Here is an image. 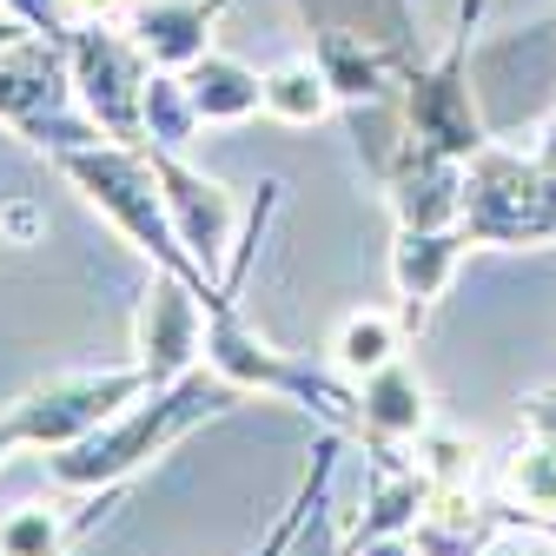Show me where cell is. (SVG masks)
I'll return each instance as SVG.
<instances>
[{
	"instance_id": "22",
	"label": "cell",
	"mask_w": 556,
	"mask_h": 556,
	"mask_svg": "<svg viewBox=\"0 0 556 556\" xmlns=\"http://www.w3.org/2000/svg\"><path fill=\"white\" fill-rule=\"evenodd\" d=\"M410 457L425 464L431 483H477V470H483V444L470 431H451V425H431L410 444Z\"/></svg>"
},
{
	"instance_id": "26",
	"label": "cell",
	"mask_w": 556,
	"mask_h": 556,
	"mask_svg": "<svg viewBox=\"0 0 556 556\" xmlns=\"http://www.w3.org/2000/svg\"><path fill=\"white\" fill-rule=\"evenodd\" d=\"M483 556H556V536L517 517V523H510V530H504V536H497L491 549H483Z\"/></svg>"
},
{
	"instance_id": "14",
	"label": "cell",
	"mask_w": 556,
	"mask_h": 556,
	"mask_svg": "<svg viewBox=\"0 0 556 556\" xmlns=\"http://www.w3.org/2000/svg\"><path fill=\"white\" fill-rule=\"evenodd\" d=\"M384 205H391V219L410 226V232L464 226V160H451L438 147H410L397 160V173L384 179Z\"/></svg>"
},
{
	"instance_id": "9",
	"label": "cell",
	"mask_w": 556,
	"mask_h": 556,
	"mask_svg": "<svg viewBox=\"0 0 556 556\" xmlns=\"http://www.w3.org/2000/svg\"><path fill=\"white\" fill-rule=\"evenodd\" d=\"M132 365L147 371V384H173L205 365V299L186 278H153V292L132 312Z\"/></svg>"
},
{
	"instance_id": "1",
	"label": "cell",
	"mask_w": 556,
	"mask_h": 556,
	"mask_svg": "<svg viewBox=\"0 0 556 556\" xmlns=\"http://www.w3.org/2000/svg\"><path fill=\"white\" fill-rule=\"evenodd\" d=\"M245 404L239 384H226L213 365H199L160 391H139L119 417H106V425L80 444L66 451H47V477L53 491L80 497V491H113V483H132L147 464H160L179 438H192L199 425H219V417H232Z\"/></svg>"
},
{
	"instance_id": "25",
	"label": "cell",
	"mask_w": 556,
	"mask_h": 556,
	"mask_svg": "<svg viewBox=\"0 0 556 556\" xmlns=\"http://www.w3.org/2000/svg\"><path fill=\"white\" fill-rule=\"evenodd\" d=\"M517 425H523V438L556 444V384H536V391L517 397Z\"/></svg>"
},
{
	"instance_id": "31",
	"label": "cell",
	"mask_w": 556,
	"mask_h": 556,
	"mask_svg": "<svg viewBox=\"0 0 556 556\" xmlns=\"http://www.w3.org/2000/svg\"><path fill=\"white\" fill-rule=\"evenodd\" d=\"M27 34H34V27H21V21H14V14H0V53H8V47H14V40H27Z\"/></svg>"
},
{
	"instance_id": "15",
	"label": "cell",
	"mask_w": 556,
	"mask_h": 556,
	"mask_svg": "<svg viewBox=\"0 0 556 556\" xmlns=\"http://www.w3.org/2000/svg\"><path fill=\"white\" fill-rule=\"evenodd\" d=\"M431 425H438V417H431V384L417 378V365L391 358L384 371L358 378V431H352L358 444H397V451H410Z\"/></svg>"
},
{
	"instance_id": "29",
	"label": "cell",
	"mask_w": 556,
	"mask_h": 556,
	"mask_svg": "<svg viewBox=\"0 0 556 556\" xmlns=\"http://www.w3.org/2000/svg\"><path fill=\"white\" fill-rule=\"evenodd\" d=\"M14 451H27V444H21V425H14V410L0 404V464H8Z\"/></svg>"
},
{
	"instance_id": "3",
	"label": "cell",
	"mask_w": 556,
	"mask_h": 556,
	"mask_svg": "<svg viewBox=\"0 0 556 556\" xmlns=\"http://www.w3.org/2000/svg\"><path fill=\"white\" fill-rule=\"evenodd\" d=\"M0 126L14 139H27L34 153H74V147H100L106 126L80 106L74 66H66V47L27 34L0 53Z\"/></svg>"
},
{
	"instance_id": "28",
	"label": "cell",
	"mask_w": 556,
	"mask_h": 556,
	"mask_svg": "<svg viewBox=\"0 0 556 556\" xmlns=\"http://www.w3.org/2000/svg\"><path fill=\"white\" fill-rule=\"evenodd\" d=\"M352 556H417V543L410 536H358Z\"/></svg>"
},
{
	"instance_id": "5",
	"label": "cell",
	"mask_w": 556,
	"mask_h": 556,
	"mask_svg": "<svg viewBox=\"0 0 556 556\" xmlns=\"http://www.w3.org/2000/svg\"><path fill=\"white\" fill-rule=\"evenodd\" d=\"M483 8H491V0H464L457 27H451V47L438 60H417L404 74V87H397L410 139H417V147L451 153V160H470V153L491 147V126H483L477 93H470V40L483 27Z\"/></svg>"
},
{
	"instance_id": "7",
	"label": "cell",
	"mask_w": 556,
	"mask_h": 556,
	"mask_svg": "<svg viewBox=\"0 0 556 556\" xmlns=\"http://www.w3.org/2000/svg\"><path fill=\"white\" fill-rule=\"evenodd\" d=\"M139 391H153L139 365H119V371H66V378H47V384L21 391L8 410H14L27 451H66V444L93 438L106 417H119Z\"/></svg>"
},
{
	"instance_id": "6",
	"label": "cell",
	"mask_w": 556,
	"mask_h": 556,
	"mask_svg": "<svg viewBox=\"0 0 556 556\" xmlns=\"http://www.w3.org/2000/svg\"><path fill=\"white\" fill-rule=\"evenodd\" d=\"M66 66H74V87L80 106L106 126V139L119 147H147V80H153V60L132 47L126 27L113 21H80L66 34Z\"/></svg>"
},
{
	"instance_id": "30",
	"label": "cell",
	"mask_w": 556,
	"mask_h": 556,
	"mask_svg": "<svg viewBox=\"0 0 556 556\" xmlns=\"http://www.w3.org/2000/svg\"><path fill=\"white\" fill-rule=\"evenodd\" d=\"M530 153H536L543 166H556V113L543 119V132H536V147H530Z\"/></svg>"
},
{
	"instance_id": "20",
	"label": "cell",
	"mask_w": 556,
	"mask_h": 556,
	"mask_svg": "<svg viewBox=\"0 0 556 556\" xmlns=\"http://www.w3.org/2000/svg\"><path fill=\"white\" fill-rule=\"evenodd\" d=\"M497 497L517 517H556V444L543 438H517L497 457Z\"/></svg>"
},
{
	"instance_id": "21",
	"label": "cell",
	"mask_w": 556,
	"mask_h": 556,
	"mask_svg": "<svg viewBox=\"0 0 556 556\" xmlns=\"http://www.w3.org/2000/svg\"><path fill=\"white\" fill-rule=\"evenodd\" d=\"M147 153H186L192 139H199V106L186 93V74H166V66H153V80H147Z\"/></svg>"
},
{
	"instance_id": "16",
	"label": "cell",
	"mask_w": 556,
	"mask_h": 556,
	"mask_svg": "<svg viewBox=\"0 0 556 556\" xmlns=\"http://www.w3.org/2000/svg\"><path fill=\"white\" fill-rule=\"evenodd\" d=\"M186 93H192L205 126H239V119L265 113V74L245 66V60H232V53H219V47L186 66Z\"/></svg>"
},
{
	"instance_id": "8",
	"label": "cell",
	"mask_w": 556,
	"mask_h": 556,
	"mask_svg": "<svg viewBox=\"0 0 556 556\" xmlns=\"http://www.w3.org/2000/svg\"><path fill=\"white\" fill-rule=\"evenodd\" d=\"M153 173H160V192H166V213H173V232L179 245L205 265L226 286V265H232V245L245 232V213H239V199L219 186V179H205L186 153H153Z\"/></svg>"
},
{
	"instance_id": "23",
	"label": "cell",
	"mask_w": 556,
	"mask_h": 556,
	"mask_svg": "<svg viewBox=\"0 0 556 556\" xmlns=\"http://www.w3.org/2000/svg\"><path fill=\"white\" fill-rule=\"evenodd\" d=\"M286 556H352V543H344V530H338V517H331V491L312 504V517L299 523V536H292Z\"/></svg>"
},
{
	"instance_id": "13",
	"label": "cell",
	"mask_w": 556,
	"mask_h": 556,
	"mask_svg": "<svg viewBox=\"0 0 556 556\" xmlns=\"http://www.w3.org/2000/svg\"><path fill=\"white\" fill-rule=\"evenodd\" d=\"M132 497V483L113 491H80V504H21L0 517V556H74L106 510H119Z\"/></svg>"
},
{
	"instance_id": "17",
	"label": "cell",
	"mask_w": 556,
	"mask_h": 556,
	"mask_svg": "<svg viewBox=\"0 0 556 556\" xmlns=\"http://www.w3.org/2000/svg\"><path fill=\"white\" fill-rule=\"evenodd\" d=\"M305 34H358L417 60V14L410 0H299Z\"/></svg>"
},
{
	"instance_id": "24",
	"label": "cell",
	"mask_w": 556,
	"mask_h": 556,
	"mask_svg": "<svg viewBox=\"0 0 556 556\" xmlns=\"http://www.w3.org/2000/svg\"><path fill=\"white\" fill-rule=\"evenodd\" d=\"M21 27H34L40 40H53V47H66V34H74V14H66V0H0Z\"/></svg>"
},
{
	"instance_id": "10",
	"label": "cell",
	"mask_w": 556,
	"mask_h": 556,
	"mask_svg": "<svg viewBox=\"0 0 556 556\" xmlns=\"http://www.w3.org/2000/svg\"><path fill=\"white\" fill-rule=\"evenodd\" d=\"M470 252H477V245H470L464 226H438V232L397 226V239H391V286H397V318H404V331H425V325H431V312L444 305L451 278H457V265H464Z\"/></svg>"
},
{
	"instance_id": "12",
	"label": "cell",
	"mask_w": 556,
	"mask_h": 556,
	"mask_svg": "<svg viewBox=\"0 0 556 556\" xmlns=\"http://www.w3.org/2000/svg\"><path fill=\"white\" fill-rule=\"evenodd\" d=\"M431 504V477L410 451L397 444H365V504H358V523L344 530V543L358 536H410V523L425 517Z\"/></svg>"
},
{
	"instance_id": "4",
	"label": "cell",
	"mask_w": 556,
	"mask_h": 556,
	"mask_svg": "<svg viewBox=\"0 0 556 556\" xmlns=\"http://www.w3.org/2000/svg\"><path fill=\"white\" fill-rule=\"evenodd\" d=\"M464 232L470 245L517 252V245H556V166L536 153L483 147L464 160Z\"/></svg>"
},
{
	"instance_id": "11",
	"label": "cell",
	"mask_w": 556,
	"mask_h": 556,
	"mask_svg": "<svg viewBox=\"0 0 556 556\" xmlns=\"http://www.w3.org/2000/svg\"><path fill=\"white\" fill-rule=\"evenodd\" d=\"M226 8H232V0H132L126 34H132V47L147 53L153 66H166V74H186L192 60L213 53Z\"/></svg>"
},
{
	"instance_id": "2",
	"label": "cell",
	"mask_w": 556,
	"mask_h": 556,
	"mask_svg": "<svg viewBox=\"0 0 556 556\" xmlns=\"http://www.w3.org/2000/svg\"><path fill=\"white\" fill-rule=\"evenodd\" d=\"M66 186H80V199L93 205V213L147 258L153 271L166 278H186V286L205 299V305H219V299H239L226 292L213 271H205L179 232H173V213H166V192H160V173H153V153L147 147H119V139H100V147H74V153H53L47 160Z\"/></svg>"
},
{
	"instance_id": "19",
	"label": "cell",
	"mask_w": 556,
	"mask_h": 556,
	"mask_svg": "<svg viewBox=\"0 0 556 556\" xmlns=\"http://www.w3.org/2000/svg\"><path fill=\"white\" fill-rule=\"evenodd\" d=\"M404 318L397 312H378V305H365V312H344L338 318V331H331V358H338V371L344 378H371V371H384L391 358H404Z\"/></svg>"
},
{
	"instance_id": "27",
	"label": "cell",
	"mask_w": 556,
	"mask_h": 556,
	"mask_svg": "<svg viewBox=\"0 0 556 556\" xmlns=\"http://www.w3.org/2000/svg\"><path fill=\"white\" fill-rule=\"evenodd\" d=\"M66 14H74V27H80V21H113V27H126L132 0H66Z\"/></svg>"
},
{
	"instance_id": "18",
	"label": "cell",
	"mask_w": 556,
	"mask_h": 556,
	"mask_svg": "<svg viewBox=\"0 0 556 556\" xmlns=\"http://www.w3.org/2000/svg\"><path fill=\"white\" fill-rule=\"evenodd\" d=\"M265 113L278 126H318V119L338 113V93L325 80V66L312 60V47L305 53H286L278 66H265Z\"/></svg>"
}]
</instances>
